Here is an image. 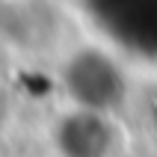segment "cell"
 Wrapping results in <instances>:
<instances>
[{
	"label": "cell",
	"instance_id": "6da1fadb",
	"mask_svg": "<svg viewBox=\"0 0 157 157\" xmlns=\"http://www.w3.org/2000/svg\"><path fill=\"white\" fill-rule=\"evenodd\" d=\"M62 89L74 107L113 113L124 104L128 74L119 62L98 44L74 51L62 65Z\"/></svg>",
	"mask_w": 157,
	"mask_h": 157
},
{
	"label": "cell",
	"instance_id": "7a4b0ae2",
	"mask_svg": "<svg viewBox=\"0 0 157 157\" xmlns=\"http://www.w3.org/2000/svg\"><path fill=\"white\" fill-rule=\"evenodd\" d=\"M51 142L56 157H119L122 131L113 122V113L71 104L68 113L53 122Z\"/></svg>",
	"mask_w": 157,
	"mask_h": 157
}]
</instances>
